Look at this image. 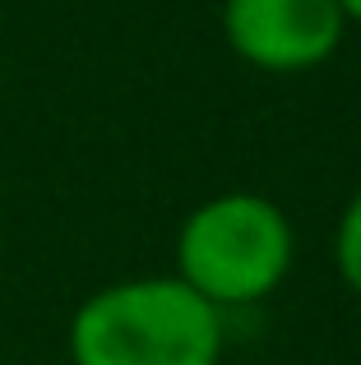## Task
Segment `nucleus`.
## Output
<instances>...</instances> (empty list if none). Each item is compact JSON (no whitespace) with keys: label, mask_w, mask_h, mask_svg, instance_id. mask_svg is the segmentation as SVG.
Returning a JSON list of instances; mask_svg holds the SVG:
<instances>
[{"label":"nucleus","mask_w":361,"mask_h":365,"mask_svg":"<svg viewBox=\"0 0 361 365\" xmlns=\"http://www.w3.org/2000/svg\"><path fill=\"white\" fill-rule=\"evenodd\" d=\"M223 338V310L176 273L98 287L65 333L74 365H218Z\"/></svg>","instance_id":"nucleus-1"},{"label":"nucleus","mask_w":361,"mask_h":365,"mask_svg":"<svg viewBox=\"0 0 361 365\" xmlns=\"http://www.w3.org/2000/svg\"><path fill=\"white\" fill-rule=\"evenodd\" d=\"M297 236L273 199L232 190L190 208L176 232V277L208 305H260L288 282Z\"/></svg>","instance_id":"nucleus-2"},{"label":"nucleus","mask_w":361,"mask_h":365,"mask_svg":"<svg viewBox=\"0 0 361 365\" xmlns=\"http://www.w3.org/2000/svg\"><path fill=\"white\" fill-rule=\"evenodd\" d=\"M338 0H223V37L264 74H301L343 46Z\"/></svg>","instance_id":"nucleus-3"},{"label":"nucleus","mask_w":361,"mask_h":365,"mask_svg":"<svg viewBox=\"0 0 361 365\" xmlns=\"http://www.w3.org/2000/svg\"><path fill=\"white\" fill-rule=\"evenodd\" d=\"M334 268L343 277V287L352 296H361V190L343 204L334 227Z\"/></svg>","instance_id":"nucleus-4"},{"label":"nucleus","mask_w":361,"mask_h":365,"mask_svg":"<svg viewBox=\"0 0 361 365\" xmlns=\"http://www.w3.org/2000/svg\"><path fill=\"white\" fill-rule=\"evenodd\" d=\"M338 9H343L347 24H361V0H338Z\"/></svg>","instance_id":"nucleus-5"}]
</instances>
